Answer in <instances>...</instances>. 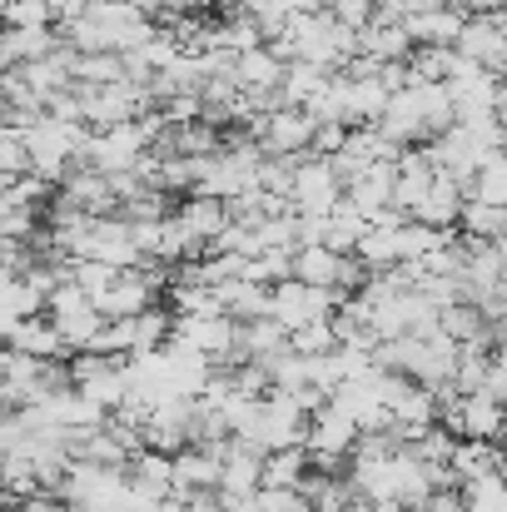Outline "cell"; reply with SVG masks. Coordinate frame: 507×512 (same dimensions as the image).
I'll return each instance as SVG.
<instances>
[{
  "mask_svg": "<svg viewBox=\"0 0 507 512\" xmlns=\"http://www.w3.org/2000/svg\"><path fill=\"white\" fill-rule=\"evenodd\" d=\"M219 478H224V448H184V453H174V498L219 493Z\"/></svg>",
  "mask_w": 507,
  "mask_h": 512,
  "instance_id": "ba28073f",
  "label": "cell"
},
{
  "mask_svg": "<svg viewBox=\"0 0 507 512\" xmlns=\"http://www.w3.org/2000/svg\"><path fill=\"white\" fill-rule=\"evenodd\" d=\"M5 348H15V353H30V358H45V363H60V358L70 353V343L60 339V329L50 324V314L5 324Z\"/></svg>",
  "mask_w": 507,
  "mask_h": 512,
  "instance_id": "8fae6325",
  "label": "cell"
},
{
  "mask_svg": "<svg viewBox=\"0 0 507 512\" xmlns=\"http://www.w3.org/2000/svg\"><path fill=\"white\" fill-rule=\"evenodd\" d=\"M5 25H55V0H5Z\"/></svg>",
  "mask_w": 507,
  "mask_h": 512,
  "instance_id": "4316f807",
  "label": "cell"
},
{
  "mask_svg": "<svg viewBox=\"0 0 507 512\" xmlns=\"http://www.w3.org/2000/svg\"><path fill=\"white\" fill-rule=\"evenodd\" d=\"M5 512H75L60 493H35V498H25V503H10Z\"/></svg>",
  "mask_w": 507,
  "mask_h": 512,
  "instance_id": "4dcf8cb0",
  "label": "cell"
},
{
  "mask_svg": "<svg viewBox=\"0 0 507 512\" xmlns=\"http://www.w3.org/2000/svg\"><path fill=\"white\" fill-rule=\"evenodd\" d=\"M174 219L189 229V239H194L204 254H209V249H214V239H219V234L234 224L229 204H224V199H204V194H189V199L174 209Z\"/></svg>",
  "mask_w": 507,
  "mask_h": 512,
  "instance_id": "30bf717a",
  "label": "cell"
},
{
  "mask_svg": "<svg viewBox=\"0 0 507 512\" xmlns=\"http://www.w3.org/2000/svg\"><path fill=\"white\" fill-rule=\"evenodd\" d=\"M368 219H363V209L353 204V199H343L334 214L324 219V249H334V254H358V244L368 239Z\"/></svg>",
  "mask_w": 507,
  "mask_h": 512,
  "instance_id": "2e32d148",
  "label": "cell"
},
{
  "mask_svg": "<svg viewBox=\"0 0 507 512\" xmlns=\"http://www.w3.org/2000/svg\"><path fill=\"white\" fill-rule=\"evenodd\" d=\"M259 512H314L304 488H259Z\"/></svg>",
  "mask_w": 507,
  "mask_h": 512,
  "instance_id": "f1b7e54d",
  "label": "cell"
},
{
  "mask_svg": "<svg viewBox=\"0 0 507 512\" xmlns=\"http://www.w3.org/2000/svg\"><path fill=\"white\" fill-rule=\"evenodd\" d=\"M493 473H503V448L498 443H458V453H453V483L458 488H468L478 478H493Z\"/></svg>",
  "mask_w": 507,
  "mask_h": 512,
  "instance_id": "e0dca14e",
  "label": "cell"
},
{
  "mask_svg": "<svg viewBox=\"0 0 507 512\" xmlns=\"http://www.w3.org/2000/svg\"><path fill=\"white\" fill-rule=\"evenodd\" d=\"M468 20H473V15L438 5V10H423V15H413V20H408V35H413V45H433V50H458V40H463Z\"/></svg>",
  "mask_w": 507,
  "mask_h": 512,
  "instance_id": "4fadbf2b",
  "label": "cell"
},
{
  "mask_svg": "<svg viewBox=\"0 0 507 512\" xmlns=\"http://www.w3.org/2000/svg\"><path fill=\"white\" fill-rule=\"evenodd\" d=\"M329 15H334L343 30L363 35V30L378 20V0H334V5H329Z\"/></svg>",
  "mask_w": 507,
  "mask_h": 512,
  "instance_id": "83f0119b",
  "label": "cell"
},
{
  "mask_svg": "<svg viewBox=\"0 0 507 512\" xmlns=\"http://www.w3.org/2000/svg\"><path fill=\"white\" fill-rule=\"evenodd\" d=\"M458 234H463V239H478V244H498V239L507 234V209H493V204H478V199H468Z\"/></svg>",
  "mask_w": 507,
  "mask_h": 512,
  "instance_id": "7402d4cb",
  "label": "cell"
},
{
  "mask_svg": "<svg viewBox=\"0 0 507 512\" xmlns=\"http://www.w3.org/2000/svg\"><path fill=\"white\" fill-rule=\"evenodd\" d=\"M70 383L105 413H120L130 403V358L110 353H75L70 358Z\"/></svg>",
  "mask_w": 507,
  "mask_h": 512,
  "instance_id": "7a4b0ae2",
  "label": "cell"
},
{
  "mask_svg": "<svg viewBox=\"0 0 507 512\" xmlns=\"http://www.w3.org/2000/svg\"><path fill=\"white\" fill-rule=\"evenodd\" d=\"M463 503H468V512H507V478L493 473V478L468 483L463 488Z\"/></svg>",
  "mask_w": 507,
  "mask_h": 512,
  "instance_id": "d4e9b609",
  "label": "cell"
},
{
  "mask_svg": "<svg viewBox=\"0 0 507 512\" xmlns=\"http://www.w3.org/2000/svg\"><path fill=\"white\" fill-rule=\"evenodd\" d=\"M334 314H338L334 289H309V284H299V279L269 289V319L284 324L289 334H299V329H309V324H324V319H334Z\"/></svg>",
  "mask_w": 507,
  "mask_h": 512,
  "instance_id": "8992f818",
  "label": "cell"
},
{
  "mask_svg": "<svg viewBox=\"0 0 507 512\" xmlns=\"http://www.w3.org/2000/svg\"><path fill=\"white\" fill-rule=\"evenodd\" d=\"M264 448L244 443V438H229L224 443V478H219V498H249L264 488Z\"/></svg>",
  "mask_w": 507,
  "mask_h": 512,
  "instance_id": "9c48e42d",
  "label": "cell"
},
{
  "mask_svg": "<svg viewBox=\"0 0 507 512\" xmlns=\"http://www.w3.org/2000/svg\"><path fill=\"white\" fill-rule=\"evenodd\" d=\"M348 135H353L348 125H319V135H314V150H309V155H314V160H334V155L348 150Z\"/></svg>",
  "mask_w": 507,
  "mask_h": 512,
  "instance_id": "f546056e",
  "label": "cell"
},
{
  "mask_svg": "<svg viewBox=\"0 0 507 512\" xmlns=\"http://www.w3.org/2000/svg\"><path fill=\"white\" fill-rule=\"evenodd\" d=\"M289 343H294V353H304V358L334 353V348H338V329H334V319H324V324H309V329L289 334Z\"/></svg>",
  "mask_w": 507,
  "mask_h": 512,
  "instance_id": "484cf974",
  "label": "cell"
},
{
  "mask_svg": "<svg viewBox=\"0 0 507 512\" xmlns=\"http://www.w3.org/2000/svg\"><path fill=\"white\" fill-rule=\"evenodd\" d=\"M498 120H503V130H507V85L498 90Z\"/></svg>",
  "mask_w": 507,
  "mask_h": 512,
  "instance_id": "d6a6232c",
  "label": "cell"
},
{
  "mask_svg": "<svg viewBox=\"0 0 507 512\" xmlns=\"http://www.w3.org/2000/svg\"><path fill=\"white\" fill-rule=\"evenodd\" d=\"M55 50H60V30L55 25H20V30H5V40H0L5 70H25V65H35V60H45Z\"/></svg>",
  "mask_w": 507,
  "mask_h": 512,
  "instance_id": "7c38bea8",
  "label": "cell"
},
{
  "mask_svg": "<svg viewBox=\"0 0 507 512\" xmlns=\"http://www.w3.org/2000/svg\"><path fill=\"white\" fill-rule=\"evenodd\" d=\"M224 299V314L239 319V324H254V319H269V289L264 284H249V279H234V284H219L214 289Z\"/></svg>",
  "mask_w": 507,
  "mask_h": 512,
  "instance_id": "ffe728a7",
  "label": "cell"
},
{
  "mask_svg": "<svg viewBox=\"0 0 507 512\" xmlns=\"http://www.w3.org/2000/svg\"><path fill=\"white\" fill-rule=\"evenodd\" d=\"M249 135H254V140L264 145V155H274V160H304V155L314 150L319 120H314L309 110L289 105V110H279V115L254 120V125H249Z\"/></svg>",
  "mask_w": 507,
  "mask_h": 512,
  "instance_id": "5b68a950",
  "label": "cell"
},
{
  "mask_svg": "<svg viewBox=\"0 0 507 512\" xmlns=\"http://www.w3.org/2000/svg\"><path fill=\"white\" fill-rule=\"evenodd\" d=\"M130 70H125V55H80V70H75V85H125Z\"/></svg>",
  "mask_w": 507,
  "mask_h": 512,
  "instance_id": "cb8c5ba5",
  "label": "cell"
},
{
  "mask_svg": "<svg viewBox=\"0 0 507 512\" xmlns=\"http://www.w3.org/2000/svg\"><path fill=\"white\" fill-rule=\"evenodd\" d=\"M284 75H289V60H284L274 45H259V50H244V55H239V85H244L249 95L284 90Z\"/></svg>",
  "mask_w": 507,
  "mask_h": 512,
  "instance_id": "5bb4252c",
  "label": "cell"
},
{
  "mask_svg": "<svg viewBox=\"0 0 507 512\" xmlns=\"http://www.w3.org/2000/svg\"><path fill=\"white\" fill-rule=\"evenodd\" d=\"M358 423L343 413V408H319L314 413V423H309V443H304V453L314 458V473H338L343 463H353V448H358Z\"/></svg>",
  "mask_w": 507,
  "mask_h": 512,
  "instance_id": "3957f363",
  "label": "cell"
},
{
  "mask_svg": "<svg viewBox=\"0 0 507 512\" xmlns=\"http://www.w3.org/2000/svg\"><path fill=\"white\" fill-rule=\"evenodd\" d=\"M329 85H334V70L309 65V60H289V75H284V100H289V105H299V110H309V105H314Z\"/></svg>",
  "mask_w": 507,
  "mask_h": 512,
  "instance_id": "d6986e66",
  "label": "cell"
},
{
  "mask_svg": "<svg viewBox=\"0 0 507 512\" xmlns=\"http://www.w3.org/2000/svg\"><path fill=\"white\" fill-rule=\"evenodd\" d=\"M343 199H348V184L334 174V165L304 155L299 170H294V194H289L294 214H319V219H329Z\"/></svg>",
  "mask_w": 507,
  "mask_h": 512,
  "instance_id": "52a82bcc",
  "label": "cell"
},
{
  "mask_svg": "<svg viewBox=\"0 0 507 512\" xmlns=\"http://www.w3.org/2000/svg\"><path fill=\"white\" fill-rule=\"evenodd\" d=\"M358 45H363V60H373V65H408L418 50L408 25H378V20L358 35Z\"/></svg>",
  "mask_w": 507,
  "mask_h": 512,
  "instance_id": "9a60e30c",
  "label": "cell"
},
{
  "mask_svg": "<svg viewBox=\"0 0 507 512\" xmlns=\"http://www.w3.org/2000/svg\"><path fill=\"white\" fill-rule=\"evenodd\" d=\"M438 423L463 443H498L507 433V403L493 393H458L448 388L438 398Z\"/></svg>",
  "mask_w": 507,
  "mask_h": 512,
  "instance_id": "6da1fadb",
  "label": "cell"
},
{
  "mask_svg": "<svg viewBox=\"0 0 507 512\" xmlns=\"http://www.w3.org/2000/svg\"><path fill=\"white\" fill-rule=\"evenodd\" d=\"M468 199L493 204V209H507V155H493L483 170L468 179Z\"/></svg>",
  "mask_w": 507,
  "mask_h": 512,
  "instance_id": "603a6c76",
  "label": "cell"
},
{
  "mask_svg": "<svg viewBox=\"0 0 507 512\" xmlns=\"http://www.w3.org/2000/svg\"><path fill=\"white\" fill-rule=\"evenodd\" d=\"M165 512H224L219 493H199V498H169Z\"/></svg>",
  "mask_w": 507,
  "mask_h": 512,
  "instance_id": "1f68e13d",
  "label": "cell"
},
{
  "mask_svg": "<svg viewBox=\"0 0 507 512\" xmlns=\"http://www.w3.org/2000/svg\"><path fill=\"white\" fill-rule=\"evenodd\" d=\"M150 150H155V145H150L145 125L135 120V125L95 130L90 145H85V160H80V165H90V170H100V174H135Z\"/></svg>",
  "mask_w": 507,
  "mask_h": 512,
  "instance_id": "277c9868",
  "label": "cell"
},
{
  "mask_svg": "<svg viewBox=\"0 0 507 512\" xmlns=\"http://www.w3.org/2000/svg\"><path fill=\"white\" fill-rule=\"evenodd\" d=\"M284 353H294L284 324H274V319L244 324V363H274V358H284Z\"/></svg>",
  "mask_w": 507,
  "mask_h": 512,
  "instance_id": "ac0fdd59",
  "label": "cell"
},
{
  "mask_svg": "<svg viewBox=\"0 0 507 512\" xmlns=\"http://www.w3.org/2000/svg\"><path fill=\"white\" fill-rule=\"evenodd\" d=\"M314 473V458L304 448H284L264 458V488H304Z\"/></svg>",
  "mask_w": 507,
  "mask_h": 512,
  "instance_id": "44dd1931",
  "label": "cell"
}]
</instances>
